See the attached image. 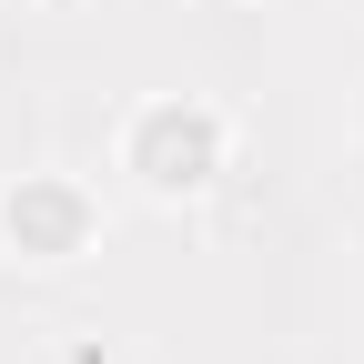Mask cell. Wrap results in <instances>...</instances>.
<instances>
[{"label":"cell","mask_w":364,"mask_h":364,"mask_svg":"<svg viewBox=\"0 0 364 364\" xmlns=\"http://www.w3.org/2000/svg\"><path fill=\"white\" fill-rule=\"evenodd\" d=\"M132 172H142V193H203V182L223 172V112H203V102H152L142 122H132V152H122Z\"/></svg>","instance_id":"6da1fadb"},{"label":"cell","mask_w":364,"mask_h":364,"mask_svg":"<svg viewBox=\"0 0 364 364\" xmlns=\"http://www.w3.org/2000/svg\"><path fill=\"white\" fill-rule=\"evenodd\" d=\"M0 223H11V243H21L31 263H71V253L91 243V193L61 182V172H31L21 193L0 203Z\"/></svg>","instance_id":"7a4b0ae2"}]
</instances>
